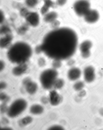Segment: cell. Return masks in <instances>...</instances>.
I'll list each match as a JSON object with an SVG mask.
<instances>
[{
	"label": "cell",
	"mask_w": 103,
	"mask_h": 130,
	"mask_svg": "<svg viewBox=\"0 0 103 130\" xmlns=\"http://www.w3.org/2000/svg\"><path fill=\"white\" fill-rule=\"evenodd\" d=\"M78 44L75 32L68 27L54 29L46 34L40 46L42 52L53 59L62 60L73 56Z\"/></svg>",
	"instance_id": "cell-1"
},
{
	"label": "cell",
	"mask_w": 103,
	"mask_h": 130,
	"mask_svg": "<svg viewBox=\"0 0 103 130\" xmlns=\"http://www.w3.org/2000/svg\"><path fill=\"white\" fill-rule=\"evenodd\" d=\"M32 46L27 42L17 41L7 48V55L9 60L12 63L19 64L26 63L32 55Z\"/></svg>",
	"instance_id": "cell-2"
},
{
	"label": "cell",
	"mask_w": 103,
	"mask_h": 130,
	"mask_svg": "<svg viewBox=\"0 0 103 130\" xmlns=\"http://www.w3.org/2000/svg\"><path fill=\"white\" fill-rule=\"evenodd\" d=\"M58 75L57 70L54 68L49 69L44 71L40 76V80L42 86L46 89L51 88Z\"/></svg>",
	"instance_id": "cell-3"
},
{
	"label": "cell",
	"mask_w": 103,
	"mask_h": 130,
	"mask_svg": "<svg viewBox=\"0 0 103 130\" xmlns=\"http://www.w3.org/2000/svg\"><path fill=\"white\" fill-rule=\"evenodd\" d=\"M27 103L23 99L16 100L12 103L7 112V115L11 118H13L21 114L27 107Z\"/></svg>",
	"instance_id": "cell-4"
},
{
	"label": "cell",
	"mask_w": 103,
	"mask_h": 130,
	"mask_svg": "<svg viewBox=\"0 0 103 130\" xmlns=\"http://www.w3.org/2000/svg\"><path fill=\"white\" fill-rule=\"evenodd\" d=\"M74 10L78 15L84 17L90 9V4L87 0H78L74 5Z\"/></svg>",
	"instance_id": "cell-5"
},
{
	"label": "cell",
	"mask_w": 103,
	"mask_h": 130,
	"mask_svg": "<svg viewBox=\"0 0 103 130\" xmlns=\"http://www.w3.org/2000/svg\"><path fill=\"white\" fill-rule=\"evenodd\" d=\"M25 18L26 23L30 26L37 27L40 24V17L36 12H29Z\"/></svg>",
	"instance_id": "cell-6"
},
{
	"label": "cell",
	"mask_w": 103,
	"mask_h": 130,
	"mask_svg": "<svg viewBox=\"0 0 103 130\" xmlns=\"http://www.w3.org/2000/svg\"><path fill=\"white\" fill-rule=\"evenodd\" d=\"M92 46V43L90 40H85L79 46V50L81 55L85 58H87L90 56V50Z\"/></svg>",
	"instance_id": "cell-7"
},
{
	"label": "cell",
	"mask_w": 103,
	"mask_h": 130,
	"mask_svg": "<svg viewBox=\"0 0 103 130\" xmlns=\"http://www.w3.org/2000/svg\"><path fill=\"white\" fill-rule=\"evenodd\" d=\"M13 37L11 33L2 35L0 39V47L2 49L8 48L12 43Z\"/></svg>",
	"instance_id": "cell-8"
},
{
	"label": "cell",
	"mask_w": 103,
	"mask_h": 130,
	"mask_svg": "<svg viewBox=\"0 0 103 130\" xmlns=\"http://www.w3.org/2000/svg\"><path fill=\"white\" fill-rule=\"evenodd\" d=\"M84 17V20L87 22L93 23L96 22L99 20V15L97 11L91 9Z\"/></svg>",
	"instance_id": "cell-9"
},
{
	"label": "cell",
	"mask_w": 103,
	"mask_h": 130,
	"mask_svg": "<svg viewBox=\"0 0 103 130\" xmlns=\"http://www.w3.org/2000/svg\"><path fill=\"white\" fill-rule=\"evenodd\" d=\"M84 80L87 83L93 82L95 79V70L92 67L89 66L86 67L84 71Z\"/></svg>",
	"instance_id": "cell-10"
},
{
	"label": "cell",
	"mask_w": 103,
	"mask_h": 130,
	"mask_svg": "<svg viewBox=\"0 0 103 130\" xmlns=\"http://www.w3.org/2000/svg\"><path fill=\"white\" fill-rule=\"evenodd\" d=\"M81 72L78 68L74 67L70 69L68 73V77L70 80H77L80 77Z\"/></svg>",
	"instance_id": "cell-11"
},
{
	"label": "cell",
	"mask_w": 103,
	"mask_h": 130,
	"mask_svg": "<svg viewBox=\"0 0 103 130\" xmlns=\"http://www.w3.org/2000/svg\"><path fill=\"white\" fill-rule=\"evenodd\" d=\"M18 65L12 70V73L15 76H21L25 73L28 69L27 65L26 63Z\"/></svg>",
	"instance_id": "cell-12"
},
{
	"label": "cell",
	"mask_w": 103,
	"mask_h": 130,
	"mask_svg": "<svg viewBox=\"0 0 103 130\" xmlns=\"http://www.w3.org/2000/svg\"><path fill=\"white\" fill-rule=\"evenodd\" d=\"M61 98L60 95L55 90L50 92L49 101L53 106H55L59 104L60 102Z\"/></svg>",
	"instance_id": "cell-13"
},
{
	"label": "cell",
	"mask_w": 103,
	"mask_h": 130,
	"mask_svg": "<svg viewBox=\"0 0 103 130\" xmlns=\"http://www.w3.org/2000/svg\"><path fill=\"white\" fill-rule=\"evenodd\" d=\"M23 85L25 86L26 91L30 94H33L37 91V85L35 83L32 82L31 79Z\"/></svg>",
	"instance_id": "cell-14"
},
{
	"label": "cell",
	"mask_w": 103,
	"mask_h": 130,
	"mask_svg": "<svg viewBox=\"0 0 103 130\" xmlns=\"http://www.w3.org/2000/svg\"><path fill=\"white\" fill-rule=\"evenodd\" d=\"M44 16L43 20L45 22L51 23L57 20L58 14L55 12L51 11L48 12Z\"/></svg>",
	"instance_id": "cell-15"
},
{
	"label": "cell",
	"mask_w": 103,
	"mask_h": 130,
	"mask_svg": "<svg viewBox=\"0 0 103 130\" xmlns=\"http://www.w3.org/2000/svg\"><path fill=\"white\" fill-rule=\"evenodd\" d=\"M54 5V3L51 0H44L43 5L40 10V13L42 15H45Z\"/></svg>",
	"instance_id": "cell-16"
},
{
	"label": "cell",
	"mask_w": 103,
	"mask_h": 130,
	"mask_svg": "<svg viewBox=\"0 0 103 130\" xmlns=\"http://www.w3.org/2000/svg\"><path fill=\"white\" fill-rule=\"evenodd\" d=\"M43 111L44 108L43 106L39 105H33L30 109V112L31 113L35 115L42 113Z\"/></svg>",
	"instance_id": "cell-17"
},
{
	"label": "cell",
	"mask_w": 103,
	"mask_h": 130,
	"mask_svg": "<svg viewBox=\"0 0 103 130\" xmlns=\"http://www.w3.org/2000/svg\"><path fill=\"white\" fill-rule=\"evenodd\" d=\"M32 121V119L30 117H26L22 119L18 122V124L21 127L25 126L30 123Z\"/></svg>",
	"instance_id": "cell-18"
},
{
	"label": "cell",
	"mask_w": 103,
	"mask_h": 130,
	"mask_svg": "<svg viewBox=\"0 0 103 130\" xmlns=\"http://www.w3.org/2000/svg\"><path fill=\"white\" fill-rule=\"evenodd\" d=\"M38 0H25L26 6L30 8H34L36 7L38 3Z\"/></svg>",
	"instance_id": "cell-19"
},
{
	"label": "cell",
	"mask_w": 103,
	"mask_h": 130,
	"mask_svg": "<svg viewBox=\"0 0 103 130\" xmlns=\"http://www.w3.org/2000/svg\"><path fill=\"white\" fill-rule=\"evenodd\" d=\"M64 83V81L63 79H57L54 83L53 86L56 89H60L63 87Z\"/></svg>",
	"instance_id": "cell-20"
},
{
	"label": "cell",
	"mask_w": 103,
	"mask_h": 130,
	"mask_svg": "<svg viewBox=\"0 0 103 130\" xmlns=\"http://www.w3.org/2000/svg\"><path fill=\"white\" fill-rule=\"evenodd\" d=\"M1 34L2 35L11 33L10 28L7 25H3L1 28Z\"/></svg>",
	"instance_id": "cell-21"
},
{
	"label": "cell",
	"mask_w": 103,
	"mask_h": 130,
	"mask_svg": "<svg viewBox=\"0 0 103 130\" xmlns=\"http://www.w3.org/2000/svg\"><path fill=\"white\" fill-rule=\"evenodd\" d=\"M84 86V83L81 81H78L74 85V90L77 91L82 90Z\"/></svg>",
	"instance_id": "cell-22"
},
{
	"label": "cell",
	"mask_w": 103,
	"mask_h": 130,
	"mask_svg": "<svg viewBox=\"0 0 103 130\" xmlns=\"http://www.w3.org/2000/svg\"><path fill=\"white\" fill-rule=\"evenodd\" d=\"M27 24L26 25H23L19 28L17 31L18 33L20 35H23L27 32L28 29V26Z\"/></svg>",
	"instance_id": "cell-23"
},
{
	"label": "cell",
	"mask_w": 103,
	"mask_h": 130,
	"mask_svg": "<svg viewBox=\"0 0 103 130\" xmlns=\"http://www.w3.org/2000/svg\"><path fill=\"white\" fill-rule=\"evenodd\" d=\"M0 99L1 101L4 103H6L8 102L9 100V97L4 93H1L0 95Z\"/></svg>",
	"instance_id": "cell-24"
},
{
	"label": "cell",
	"mask_w": 103,
	"mask_h": 130,
	"mask_svg": "<svg viewBox=\"0 0 103 130\" xmlns=\"http://www.w3.org/2000/svg\"><path fill=\"white\" fill-rule=\"evenodd\" d=\"M62 65L61 60H54L52 63V66L54 69H57L60 68Z\"/></svg>",
	"instance_id": "cell-25"
},
{
	"label": "cell",
	"mask_w": 103,
	"mask_h": 130,
	"mask_svg": "<svg viewBox=\"0 0 103 130\" xmlns=\"http://www.w3.org/2000/svg\"><path fill=\"white\" fill-rule=\"evenodd\" d=\"M29 12V11L27 9L25 8H23L20 10V13L22 17L25 18Z\"/></svg>",
	"instance_id": "cell-26"
},
{
	"label": "cell",
	"mask_w": 103,
	"mask_h": 130,
	"mask_svg": "<svg viewBox=\"0 0 103 130\" xmlns=\"http://www.w3.org/2000/svg\"><path fill=\"white\" fill-rule=\"evenodd\" d=\"M8 108L7 105L6 103H3V104L1 105V111L2 113L7 112Z\"/></svg>",
	"instance_id": "cell-27"
},
{
	"label": "cell",
	"mask_w": 103,
	"mask_h": 130,
	"mask_svg": "<svg viewBox=\"0 0 103 130\" xmlns=\"http://www.w3.org/2000/svg\"><path fill=\"white\" fill-rule=\"evenodd\" d=\"M46 60L43 58H40L38 60V64L40 67H43L46 64Z\"/></svg>",
	"instance_id": "cell-28"
},
{
	"label": "cell",
	"mask_w": 103,
	"mask_h": 130,
	"mask_svg": "<svg viewBox=\"0 0 103 130\" xmlns=\"http://www.w3.org/2000/svg\"><path fill=\"white\" fill-rule=\"evenodd\" d=\"M67 0H57L56 3L58 5L61 6L64 5L67 2Z\"/></svg>",
	"instance_id": "cell-29"
},
{
	"label": "cell",
	"mask_w": 103,
	"mask_h": 130,
	"mask_svg": "<svg viewBox=\"0 0 103 130\" xmlns=\"http://www.w3.org/2000/svg\"><path fill=\"white\" fill-rule=\"evenodd\" d=\"M60 22L57 20H56L55 21L51 23V24L52 27L54 28V29H56L59 28L58 26L60 25Z\"/></svg>",
	"instance_id": "cell-30"
},
{
	"label": "cell",
	"mask_w": 103,
	"mask_h": 130,
	"mask_svg": "<svg viewBox=\"0 0 103 130\" xmlns=\"http://www.w3.org/2000/svg\"><path fill=\"white\" fill-rule=\"evenodd\" d=\"M48 129L49 130H63L64 128L61 126L55 125V126L51 127Z\"/></svg>",
	"instance_id": "cell-31"
},
{
	"label": "cell",
	"mask_w": 103,
	"mask_h": 130,
	"mask_svg": "<svg viewBox=\"0 0 103 130\" xmlns=\"http://www.w3.org/2000/svg\"><path fill=\"white\" fill-rule=\"evenodd\" d=\"M5 67V63L4 61L1 60L0 61V70L1 71H3Z\"/></svg>",
	"instance_id": "cell-32"
},
{
	"label": "cell",
	"mask_w": 103,
	"mask_h": 130,
	"mask_svg": "<svg viewBox=\"0 0 103 130\" xmlns=\"http://www.w3.org/2000/svg\"><path fill=\"white\" fill-rule=\"evenodd\" d=\"M41 101L43 104H46L48 102V100L46 97H43L41 99Z\"/></svg>",
	"instance_id": "cell-33"
},
{
	"label": "cell",
	"mask_w": 103,
	"mask_h": 130,
	"mask_svg": "<svg viewBox=\"0 0 103 130\" xmlns=\"http://www.w3.org/2000/svg\"><path fill=\"white\" fill-rule=\"evenodd\" d=\"M1 122L3 124H7L9 123V121L7 119L4 118L2 120Z\"/></svg>",
	"instance_id": "cell-34"
},
{
	"label": "cell",
	"mask_w": 103,
	"mask_h": 130,
	"mask_svg": "<svg viewBox=\"0 0 103 130\" xmlns=\"http://www.w3.org/2000/svg\"><path fill=\"white\" fill-rule=\"evenodd\" d=\"M0 86H1V89H5L7 87V84L5 82H2L1 83Z\"/></svg>",
	"instance_id": "cell-35"
},
{
	"label": "cell",
	"mask_w": 103,
	"mask_h": 130,
	"mask_svg": "<svg viewBox=\"0 0 103 130\" xmlns=\"http://www.w3.org/2000/svg\"><path fill=\"white\" fill-rule=\"evenodd\" d=\"M5 15L4 13L2 12H1V23H3L4 21Z\"/></svg>",
	"instance_id": "cell-36"
},
{
	"label": "cell",
	"mask_w": 103,
	"mask_h": 130,
	"mask_svg": "<svg viewBox=\"0 0 103 130\" xmlns=\"http://www.w3.org/2000/svg\"><path fill=\"white\" fill-rule=\"evenodd\" d=\"M11 129L10 128L8 127H5L1 129V130H10Z\"/></svg>",
	"instance_id": "cell-37"
}]
</instances>
